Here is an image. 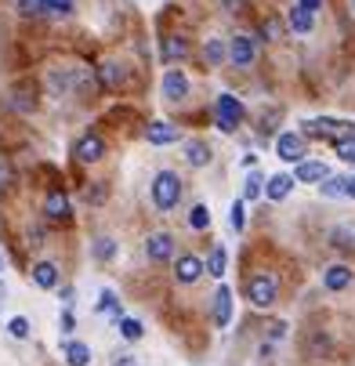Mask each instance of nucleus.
Segmentation results:
<instances>
[{
	"instance_id": "nucleus-1",
	"label": "nucleus",
	"mask_w": 355,
	"mask_h": 366,
	"mask_svg": "<svg viewBox=\"0 0 355 366\" xmlns=\"http://www.w3.org/2000/svg\"><path fill=\"white\" fill-rule=\"evenodd\" d=\"M178 200H182V178L174 171H159L153 178V203L156 211H174Z\"/></svg>"
},
{
	"instance_id": "nucleus-2",
	"label": "nucleus",
	"mask_w": 355,
	"mask_h": 366,
	"mask_svg": "<svg viewBox=\"0 0 355 366\" xmlns=\"http://www.w3.org/2000/svg\"><path fill=\"white\" fill-rule=\"evenodd\" d=\"M276 294H279V283H276V276H272V272H257L247 283V297H250V305H257V308L276 305Z\"/></svg>"
},
{
	"instance_id": "nucleus-3",
	"label": "nucleus",
	"mask_w": 355,
	"mask_h": 366,
	"mask_svg": "<svg viewBox=\"0 0 355 366\" xmlns=\"http://www.w3.org/2000/svg\"><path fill=\"white\" fill-rule=\"evenodd\" d=\"M239 120H243V102L236 98V94H218V127L225 134H232Z\"/></svg>"
},
{
	"instance_id": "nucleus-4",
	"label": "nucleus",
	"mask_w": 355,
	"mask_h": 366,
	"mask_svg": "<svg viewBox=\"0 0 355 366\" xmlns=\"http://www.w3.org/2000/svg\"><path fill=\"white\" fill-rule=\"evenodd\" d=\"M276 152H279L283 164H301L304 160V138L294 134V131H283L276 138Z\"/></svg>"
},
{
	"instance_id": "nucleus-5",
	"label": "nucleus",
	"mask_w": 355,
	"mask_h": 366,
	"mask_svg": "<svg viewBox=\"0 0 355 366\" xmlns=\"http://www.w3.org/2000/svg\"><path fill=\"white\" fill-rule=\"evenodd\" d=\"M254 58H257V40H254V37H236V40L229 44V62H232L236 69L254 66Z\"/></svg>"
},
{
	"instance_id": "nucleus-6",
	"label": "nucleus",
	"mask_w": 355,
	"mask_h": 366,
	"mask_svg": "<svg viewBox=\"0 0 355 366\" xmlns=\"http://www.w3.org/2000/svg\"><path fill=\"white\" fill-rule=\"evenodd\" d=\"M73 156H76L80 164H98L102 156H105V141H102V134H91V131H87L84 138L76 141Z\"/></svg>"
},
{
	"instance_id": "nucleus-7",
	"label": "nucleus",
	"mask_w": 355,
	"mask_h": 366,
	"mask_svg": "<svg viewBox=\"0 0 355 366\" xmlns=\"http://www.w3.org/2000/svg\"><path fill=\"white\" fill-rule=\"evenodd\" d=\"M352 131V123H337V120H330V116H322V120H304V134L309 138H345Z\"/></svg>"
},
{
	"instance_id": "nucleus-8",
	"label": "nucleus",
	"mask_w": 355,
	"mask_h": 366,
	"mask_svg": "<svg viewBox=\"0 0 355 366\" xmlns=\"http://www.w3.org/2000/svg\"><path fill=\"white\" fill-rule=\"evenodd\" d=\"M44 214L51 218V221H62V225H66V221L73 218L69 196L62 193V189H51V193H47V200H44Z\"/></svg>"
},
{
	"instance_id": "nucleus-9",
	"label": "nucleus",
	"mask_w": 355,
	"mask_h": 366,
	"mask_svg": "<svg viewBox=\"0 0 355 366\" xmlns=\"http://www.w3.org/2000/svg\"><path fill=\"white\" fill-rule=\"evenodd\" d=\"M164 98L167 102H182V98H189V76H185V69H167L164 73Z\"/></svg>"
},
{
	"instance_id": "nucleus-10",
	"label": "nucleus",
	"mask_w": 355,
	"mask_h": 366,
	"mask_svg": "<svg viewBox=\"0 0 355 366\" xmlns=\"http://www.w3.org/2000/svg\"><path fill=\"white\" fill-rule=\"evenodd\" d=\"M145 254H149V261H171L174 258V236L171 232H153L149 240H145Z\"/></svg>"
},
{
	"instance_id": "nucleus-11",
	"label": "nucleus",
	"mask_w": 355,
	"mask_h": 366,
	"mask_svg": "<svg viewBox=\"0 0 355 366\" xmlns=\"http://www.w3.org/2000/svg\"><path fill=\"white\" fill-rule=\"evenodd\" d=\"M203 276V261L196 258V254H185V258L174 261V279L178 283H196Z\"/></svg>"
},
{
	"instance_id": "nucleus-12",
	"label": "nucleus",
	"mask_w": 355,
	"mask_h": 366,
	"mask_svg": "<svg viewBox=\"0 0 355 366\" xmlns=\"http://www.w3.org/2000/svg\"><path fill=\"white\" fill-rule=\"evenodd\" d=\"M322 286H327L330 294L345 290V286H352V268L348 265H330L327 272H322Z\"/></svg>"
},
{
	"instance_id": "nucleus-13",
	"label": "nucleus",
	"mask_w": 355,
	"mask_h": 366,
	"mask_svg": "<svg viewBox=\"0 0 355 366\" xmlns=\"http://www.w3.org/2000/svg\"><path fill=\"white\" fill-rule=\"evenodd\" d=\"M290 178L294 182H322V178H330V171H327V164H319V160H301Z\"/></svg>"
},
{
	"instance_id": "nucleus-14",
	"label": "nucleus",
	"mask_w": 355,
	"mask_h": 366,
	"mask_svg": "<svg viewBox=\"0 0 355 366\" xmlns=\"http://www.w3.org/2000/svg\"><path fill=\"white\" fill-rule=\"evenodd\" d=\"M229 320H232V290L229 286H218V294H214V323L229 326Z\"/></svg>"
},
{
	"instance_id": "nucleus-15",
	"label": "nucleus",
	"mask_w": 355,
	"mask_h": 366,
	"mask_svg": "<svg viewBox=\"0 0 355 366\" xmlns=\"http://www.w3.org/2000/svg\"><path fill=\"white\" fill-rule=\"evenodd\" d=\"M33 283L40 290H55L58 286V265L55 261H37L33 265Z\"/></svg>"
},
{
	"instance_id": "nucleus-16",
	"label": "nucleus",
	"mask_w": 355,
	"mask_h": 366,
	"mask_svg": "<svg viewBox=\"0 0 355 366\" xmlns=\"http://www.w3.org/2000/svg\"><path fill=\"white\" fill-rule=\"evenodd\" d=\"M290 189H294V178H290V174H272V178L265 182V196L272 203H279V200L290 196Z\"/></svg>"
},
{
	"instance_id": "nucleus-17",
	"label": "nucleus",
	"mask_w": 355,
	"mask_h": 366,
	"mask_svg": "<svg viewBox=\"0 0 355 366\" xmlns=\"http://www.w3.org/2000/svg\"><path fill=\"white\" fill-rule=\"evenodd\" d=\"M145 138H149V146H171V141H178V131H174L171 123L156 120V123H149V131H145Z\"/></svg>"
},
{
	"instance_id": "nucleus-18",
	"label": "nucleus",
	"mask_w": 355,
	"mask_h": 366,
	"mask_svg": "<svg viewBox=\"0 0 355 366\" xmlns=\"http://www.w3.org/2000/svg\"><path fill=\"white\" fill-rule=\"evenodd\" d=\"M304 356H309L312 363H319V359H327L330 356V338L327 333H309V348H304Z\"/></svg>"
},
{
	"instance_id": "nucleus-19",
	"label": "nucleus",
	"mask_w": 355,
	"mask_h": 366,
	"mask_svg": "<svg viewBox=\"0 0 355 366\" xmlns=\"http://www.w3.org/2000/svg\"><path fill=\"white\" fill-rule=\"evenodd\" d=\"M185 160H189V167H207L211 164V146H207V141H189Z\"/></svg>"
},
{
	"instance_id": "nucleus-20",
	"label": "nucleus",
	"mask_w": 355,
	"mask_h": 366,
	"mask_svg": "<svg viewBox=\"0 0 355 366\" xmlns=\"http://www.w3.org/2000/svg\"><path fill=\"white\" fill-rule=\"evenodd\" d=\"M286 26L294 29V33H309V29H312V11H304L301 4H294L290 15H286Z\"/></svg>"
},
{
	"instance_id": "nucleus-21",
	"label": "nucleus",
	"mask_w": 355,
	"mask_h": 366,
	"mask_svg": "<svg viewBox=\"0 0 355 366\" xmlns=\"http://www.w3.org/2000/svg\"><path fill=\"white\" fill-rule=\"evenodd\" d=\"M225 58H229L225 40H203V62H207V66H221Z\"/></svg>"
},
{
	"instance_id": "nucleus-22",
	"label": "nucleus",
	"mask_w": 355,
	"mask_h": 366,
	"mask_svg": "<svg viewBox=\"0 0 355 366\" xmlns=\"http://www.w3.org/2000/svg\"><path fill=\"white\" fill-rule=\"evenodd\" d=\"M164 58H167V62L189 58V40H185V37H167V40H164Z\"/></svg>"
},
{
	"instance_id": "nucleus-23",
	"label": "nucleus",
	"mask_w": 355,
	"mask_h": 366,
	"mask_svg": "<svg viewBox=\"0 0 355 366\" xmlns=\"http://www.w3.org/2000/svg\"><path fill=\"white\" fill-rule=\"evenodd\" d=\"M66 359H69V366H87L91 363V348L84 341H66Z\"/></svg>"
},
{
	"instance_id": "nucleus-24",
	"label": "nucleus",
	"mask_w": 355,
	"mask_h": 366,
	"mask_svg": "<svg viewBox=\"0 0 355 366\" xmlns=\"http://www.w3.org/2000/svg\"><path fill=\"white\" fill-rule=\"evenodd\" d=\"M225 265H229V254H225V247H214L211 250V258H207V265H203V272H211V276H225Z\"/></svg>"
},
{
	"instance_id": "nucleus-25",
	"label": "nucleus",
	"mask_w": 355,
	"mask_h": 366,
	"mask_svg": "<svg viewBox=\"0 0 355 366\" xmlns=\"http://www.w3.org/2000/svg\"><path fill=\"white\" fill-rule=\"evenodd\" d=\"M189 225L196 229V232L211 229V207H207V203H196V207H192V211H189Z\"/></svg>"
},
{
	"instance_id": "nucleus-26",
	"label": "nucleus",
	"mask_w": 355,
	"mask_h": 366,
	"mask_svg": "<svg viewBox=\"0 0 355 366\" xmlns=\"http://www.w3.org/2000/svg\"><path fill=\"white\" fill-rule=\"evenodd\" d=\"M116 326H120V338H127V341H138L141 333H145V326H141L138 320H127V315H120Z\"/></svg>"
},
{
	"instance_id": "nucleus-27",
	"label": "nucleus",
	"mask_w": 355,
	"mask_h": 366,
	"mask_svg": "<svg viewBox=\"0 0 355 366\" xmlns=\"http://www.w3.org/2000/svg\"><path fill=\"white\" fill-rule=\"evenodd\" d=\"M40 4H44V15H55V19L73 15V0H40Z\"/></svg>"
},
{
	"instance_id": "nucleus-28",
	"label": "nucleus",
	"mask_w": 355,
	"mask_h": 366,
	"mask_svg": "<svg viewBox=\"0 0 355 366\" xmlns=\"http://www.w3.org/2000/svg\"><path fill=\"white\" fill-rule=\"evenodd\" d=\"M98 80L112 91V87L123 84V69H120V66H102V69H98Z\"/></svg>"
},
{
	"instance_id": "nucleus-29",
	"label": "nucleus",
	"mask_w": 355,
	"mask_h": 366,
	"mask_svg": "<svg viewBox=\"0 0 355 366\" xmlns=\"http://www.w3.org/2000/svg\"><path fill=\"white\" fill-rule=\"evenodd\" d=\"M261 193H265V178L261 174H250L243 185V200H261Z\"/></svg>"
},
{
	"instance_id": "nucleus-30",
	"label": "nucleus",
	"mask_w": 355,
	"mask_h": 366,
	"mask_svg": "<svg viewBox=\"0 0 355 366\" xmlns=\"http://www.w3.org/2000/svg\"><path fill=\"white\" fill-rule=\"evenodd\" d=\"M98 312H112V320H120V301H116V294L112 290H102V297H98Z\"/></svg>"
},
{
	"instance_id": "nucleus-31",
	"label": "nucleus",
	"mask_w": 355,
	"mask_h": 366,
	"mask_svg": "<svg viewBox=\"0 0 355 366\" xmlns=\"http://www.w3.org/2000/svg\"><path fill=\"white\" fill-rule=\"evenodd\" d=\"M334 149H337V156H341L345 164H355V138H337Z\"/></svg>"
},
{
	"instance_id": "nucleus-32",
	"label": "nucleus",
	"mask_w": 355,
	"mask_h": 366,
	"mask_svg": "<svg viewBox=\"0 0 355 366\" xmlns=\"http://www.w3.org/2000/svg\"><path fill=\"white\" fill-rule=\"evenodd\" d=\"M8 333H11V338H19V341H26L29 338V320H26V315H15V320L8 323Z\"/></svg>"
},
{
	"instance_id": "nucleus-33",
	"label": "nucleus",
	"mask_w": 355,
	"mask_h": 366,
	"mask_svg": "<svg viewBox=\"0 0 355 366\" xmlns=\"http://www.w3.org/2000/svg\"><path fill=\"white\" fill-rule=\"evenodd\" d=\"M229 225L236 229V232H243V225H247V211H243V203H232V211H229Z\"/></svg>"
},
{
	"instance_id": "nucleus-34",
	"label": "nucleus",
	"mask_w": 355,
	"mask_h": 366,
	"mask_svg": "<svg viewBox=\"0 0 355 366\" xmlns=\"http://www.w3.org/2000/svg\"><path fill=\"white\" fill-rule=\"evenodd\" d=\"M15 8H19L22 19H37V15H44V4H40V0H19Z\"/></svg>"
},
{
	"instance_id": "nucleus-35",
	"label": "nucleus",
	"mask_w": 355,
	"mask_h": 366,
	"mask_svg": "<svg viewBox=\"0 0 355 366\" xmlns=\"http://www.w3.org/2000/svg\"><path fill=\"white\" fill-rule=\"evenodd\" d=\"M112 254H116V243H112L109 236H102V240L94 243V258H98V261H109Z\"/></svg>"
},
{
	"instance_id": "nucleus-36",
	"label": "nucleus",
	"mask_w": 355,
	"mask_h": 366,
	"mask_svg": "<svg viewBox=\"0 0 355 366\" xmlns=\"http://www.w3.org/2000/svg\"><path fill=\"white\" fill-rule=\"evenodd\" d=\"M319 189H322V196H330V200H334V196H341V178H322Z\"/></svg>"
},
{
	"instance_id": "nucleus-37",
	"label": "nucleus",
	"mask_w": 355,
	"mask_h": 366,
	"mask_svg": "<svg viewBox=\"0 0 355 366\" xmlns=\"http://www.w3.org/2000/svg\"><path fill=\"white\" fill-rule=\"evenodd\" d=\"M261 33H265L268 40H279V33H283V26H279V19H265V22H261Z\"/></svg>"
},
{
	"instance_id": "nucleus-38",
	"label": "nucleus",
	"mask_w": 355,
	"mask_h": 366,
	"mask_svg": "<svg viewBox=\"0 0 355 366\" xmlns=\"http://www.w3.org/2000/svg\"><path fill=\"white\" fill-rule=\"evenodd\" d=\"M221 11L225 15H243L247 11V0H221Z\"/></svg>"
},
{
	"instance_id": "nucleus-39",
	"label": "nucleus",
	"mask_w": 355,
	"mask_h": 366,
	"mask_svg": "<svg viewBox=\"0 0 355 366\" xmlns=\"http://www.w3.org/2000/svg\"><path fill=\"white\" fill-rule=\"evenodd\" d=\"M105 196H109V189H105L102 182H98V185H94V189H87V200H91V203H102Z\"/></svg>"
},
{
	"instance_id": "nucleus-40",
	"label": "nucleus",
	"mask_w": 355,
	"mask_h": 366,
	"mask_svg": "<svg viewBox=\"0 0 355 366\" xmlns=\"http://www.w3.org/2000/svg\"><path fill=\"white\" fill-rule=\"evenodd\" d=\"M341 196L345 200H355V178L348 174V178H341Z\"/></svg>"
},
{
	"instance_id": "nucleus-41",
	"label": "nucleus",
	"mask_w": 355,
	"mask_h": 366,
	"mask_svg": "<svg viewBox=\"0 0 355 366\" xmlns=\"http://www.w3.org/2000/svg\"><path fill=\"white\" fill-rule=\"evenodd\" d=\"M73 326H76V320H73V312L66 308V312H62V330H66V333H69Z\"/></svg>"
},
{
	"instance_id": "nucleus-42",
	"label": "nucleus",
	"mask_w": 355,
	"mask_h": 366,
	"mask_svg": "<svg viewBox=\"0 0 355 366\" xmlns=\"http://www.w3.org/2000/svg\"><path fill=\"white\" fill-rule=\"evenodd\" d=\"M297 4H301L304 11H312V15H315V11H319V4H322V0H297Z\"/></svg>"
},
{
	"instance_id": "nucleus-43",
	"label": "nucleus",
	"mask_w": 355,
	"mask_h": 366,
	"mask_svg": "<svg viewBox=\"0 0 355 366\" xmlns=\"http://www.w3.org/2000/svg\"><path fill=\"white\" fill-rule=\"evenodd\" d=\"M112 366H138V363H135V356H116V359H112Z\"/></svg>"
},
{
	"instance_id": "nucleus-44",
	"label": "nucleus",
	"mask_w": 355,
	"mask_h": 366,
	"mask_svg": "<svg viewBox=\"0 0 355 366\" xmlns=\"http://www.w3.org/2000/svg\"><path fill=\"white\" fill-rule=\"evenodd\" d=\"M4 294H8V286H4V283H0V305H4Z\"/></svg>"
},
{
	"instance_id": "nucleus-45",
	"label": "nucleus",
	"mask_w": 355,
	"mask_h": 366,
	"mask_svg": "<svg viewBox=\"0 0 355 366\" xmlns=\"http://www.w3.org/2000/svg\"><path fill=\"white\" fill-rule=\"evenodd\" d=\"M352 11H355V0H352Z\"/></svg>"
}]
</instances>
